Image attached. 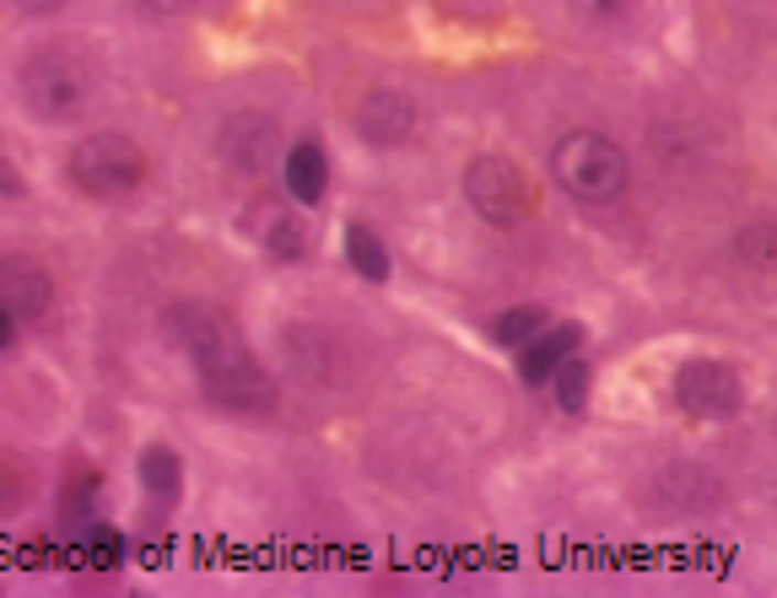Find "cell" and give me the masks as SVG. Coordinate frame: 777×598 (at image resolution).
<instances>
[{
    "mask_svg": "<svg viewBox=\"0 0 777 598\" xmlns=\"http://www.w3.org/2000/svg\"><path fill=\"white\" fill-rule=\"evenodd\" d=\"M11 340H17V318L0 307V350H11Z\"/></svg>",
    "mask_w": 777,
    "mask_h": 598,
    "instance_id": "23",
    "label": "cell"
},
{
    "mask_svg": "<svg viewBox=\"0 0 777 598\" xmlns=\"http://www.w3.org/2000/svg\"><path fill=\"white\" fill-rule=\"evenodd\" d=\"M33 491V480H28V469L17 464V458H0V512H17L22 501Z\"/></svg>",
    "mask_w": 777,
    "mask_h": 598,
    "instance_id": "17",
    "label": "cell"
},
{
    "mask_svg": "<svg viewBox=\"0 0 777 598\" xmlns=\"http://www.w3.org/2000/svg\"><path fill=\"white\" fill-rule=\"evenodd\" d=\"M540 324H546V313H540V307H514V313H503L492 329H497V346L518 350V346H529V340L540 335Z\"/></svg>",
    "mask_w": 777,
    "mask_h": 598,
    "instance_id": "16",
    "label": "cell"
},
{
    "mask_svg": "<svg viewBox=\"0 0 777 598\" xmlns=\"http://www.w3.org/2000/svg\"><path fill=\"white\" fill-rule=\"evenodd\" d=\"M740 253H751V264H767L773 259V227H751L740 238Z\"/></svg>",
    "mask_w": 777,
    "mask_h": 598,
    "instance_id": "20",
    "label": "cell"
},
{
    "mask_svg": "<svg viewBox=\"0 0 777 598\" xmlns=\"http://www.w3.org/2000/svg\"><path fill=\"white\" fill-rule=\"evenodd\" d=\"M551 167H557V178H562V189L578 199H616L626 189V151L611 141V135H594V130H578L568 135L557 156H551Z\"/></svg>",
    "mask_w": 777,
    "mask_h": 598,
    "instance_id": "4",
    "label": "cell"
},
{
    "mask_svg": "<svg viewBox=\"0 0 777 598\" xmlns=\"http://www.w3.org/2000/svg\"><path fill=\"white\" fill-rule=\"evenodd\" d=\"M357 130H363V141H373V146H400V141L416 130L411 98H406V93H395V87L367 93L363 108H357Z\"/></svg>",
    "mask_w": 777,
    "mask_h": 598,
    "instance_id": "10",
    "label": "cell"
},
{
    "mask_svg": "<svg viewBox=\"0 0 777 598\" xmlns=\"http://www.w3.org/2000/svg\"><path fill=\"white\" fill-rule=\"evenodd\" d=\"M675 404L686 415H734L745 404V372L729 367V361L697 356L675 372Z\"/></svg>",
    "mask_w": 777,
    "mask_h": 598,
    "instance_id": "6",
    "label": "cell"
},
{
    "mask_svg": "<svg viewBox=\"0 0 777 598\" xmlns=\"http://www.w3.org/2000/svg\"><path fill=\"white\" fill-rule=\"evenodd\" d=\"M119 555H125V540H119L114 529H93V540H87V561H93V566H119Z\"/></svg>",
    "mask_w": 777,
    "mask_h": 598,
    "instance_id": "19",
    "label": "cell"
},
{
    "mask_svg": "<svg viewBox=\"0 0 777 598\" xmlns=\"http://www.w3.org/2000/svg\"><path fill=\"white\" fill-rule=\"evenodd\" d=\"M346 259L363 270L367 281H389V249H384V238L363 227V221H352L346 227Z\"/></svg>",
    "mask_w": 777,
    "mask_h": 598,
    "instance_id": "13",
    "label": "cell"
},
{
    "mask_svg": "<svg viewBox=\"0 0 777 598\" xmlns=\"http://www.w3.org/2000/svg\"><path fill=\"white\" fill-rule=\"evenodd\" d=\"M179 480H184V464H179V453L168 443H152L141 453V486L152 497H179Z\"/></svg>",
    "mask_w": 777,
    "mask_h": 598,
    "instance_id": "14",
    "label": "cell"
},
{
    "mask_svg": "<svg viewBox=\"0 0 777 598\" xmlns=\"http://www.w3.org/2000/svg\"><path fill=\"white\" fill-rule=\"evenodd\" d=\"M0 307L17 324H44V313L54 307V281L50 270L28 253H6L0 259Z\"/></svg>",
    "mask_w": 777,
    "mask_h": 598,
    "instance_id": "9",
    "label": "cell"
},
{
    "mask_svg": "<svg viewBox=\"0 0 777 598\" xmlns=\"http://www.w3.org/2000/svg\"><path fill=\"white\" fill-rule=\"evenodd\" d=\"M0 195H22V178L11 173V162H0Z\"/></svg>",
    "mask_w": 777,
    "mask_h": 598,
    "instance_id": "22",
    "label": "cell"
},
{
    "mask_svg": "<svg viewBox=\"0 0 777 598\" xmlns=\"http://www.w3.org/2000/svg\"><path fill=\"white\" fill-rule=\"evenodd\" d=\"M222 162L233 167V173H270L276 167V156H281V130L265 119V113H233L227 124H222Z\"/></svg>",
    "mask_w": 777,
    "mask_h": 598,
    "instance_id": "8",
    "label": "cell"
},
{
    "mask_svg": "<svg viewBox=\"0 0 777 598\" xmlns=\"http://www.w3.org/2000/svg\"><path fill=\"white\" fill-rule=\"evenodd\" d=\"M324 189H330V162H324V151H319V141H298V146L287 151V195L309 210V205L324 199Z\"/></svg>",
    "mask_w": 777,
    "mask_h": 598,
    "instance_id": "12",
    "label": "cell"
},
{
    "mask_svg": "<svg viewBox=\"0 0 777 598\" xmlns=\"http://www.w3.org/2000/svg\"><path fill=\"white\" fill-rule=\"evenodd\" d=\"M162 329H168L173 346L195 361L211 404L238 410V415H259V410L276 404V383L265 378V367L249 356L244 335L233 329L227 313L201 307V302H179V307L162 318Z\"/></svg>",
    "mask_w": 777,
    "mask_h": 598,
    "instance_id": "1",
    "label": "cell"
},
{
    "mask_svg": "<svg viewBox=\"0 0 777 598\" xmlns=\"http://www.w3.org/2000/svg\"><path fill=\"white\" fill-rule=\"evenodd\" d=\"M141 178H147V156H141V146L130 135L104 130V135H87V141L71 146V184L82 195L125 199L141 189Z\"/></svg>",
    "mask_w": 777,
    "mask_h": 598,
    "instance_id": "3",
    "label": "cell"
},
{
    "mask_svg": "<svg viewBox=\"0 0 777 598\" xmlns=\"http://www.w3.org/2000/svg\"><path fill=\"white\" fill-rule=\"evenodd\" d=\"M249 238L270 259H287V264L309 259V249H313V227H309V216H303V205L298 199H281V195H259L249 205Z\"/></svg>",
    "mask_w": 777,
    "mask_h": 598,
    "instance_id": "7",
    "label": "cell"
},
{
    "mask_svg": "<svg viewBox=\"0 0 777 598\" xmlns=\"http://www.w3.org/2000/svg\"><path fill=\"white\" fill-rule=\"evenodd\" d=\"M17 93H22V108L33 113V119H50V124H65V119H76L93 93H98V70H93V59L76 50H65V44H44V50H33L22 59V70H17Z\"/></svg>",
    "mask_w": 777,
    "mask_h": 598,
    "instance_id": "2",
    "label": "cell"
},
{
    "mask_svg": "<svg viewBox=\"0 0 777 598\" xmlns=\"http://www.w3.org/2000/svg\"><path fill=\"white\" fill-rule=\"evenodd\" d=\"M578 346H583V329H578V324L546 329V335H535L529 346H518V372H524V383H546L568 356H578Z\"/></svg>",
    "mask_w": 777,
    "mask_h": 598,
    "instance_id": "11",
    "label": "cell"
},
{
    "mask_svg": "<svg viewBox=\"0 0 777 598\" xmlns=\"http://www.w3.org/2000/svg\"><path fill=\"white\" fill-rule=\"evenodd\" d=\"M141 11H152V17H179V11H190L195 0H136Z\"/></svg>",
    "mask_w": 777,
    "mask_h": 598,
    "instance_id": "21",
    "label": "cell"
},
{
    "mask_svg": "<svg viewBox=\"0 0 777 598\" xmlns=\"http://www.w3.org/2000/svg\"><path fill=\"white\" fill-rule=\"evenodd\" d=\"M546 383H551V394H557L562 410H583V404H589V383H594V372H589L578 356H568V361H562Z\"/></svg>",
    "mask_w": 777,
    "mask_h": 598,
    "instance_id": "15",
    "label": "cell"
},
{
    "mask_svg": "<svg viewBox=\"0 0 777 598\" xmlns=\"http://www.w3.org/2000/svg\"><path fill=\"white\" fill-rule=\"evenodd\" d=\"M17 6H28V11H60L65 0H17Z\"/></svg>",
    "mask_w": 777,
    "mask_h": 598,
    "instance_id": "24",
    "label": "cell"
},
{
    "mask_svg": "<svg viewBox=\"0 0 777 598\" xmlns=\"http://www.w3.org/2000/svg\"><path fill=\"white\" fill-rule=\"evenodd\" d=\"M583 17H594V22H605V28H622L637 17V0H572Z\"/></svg>",
    "mask_w": 777,
    "mask_h": 598,
    "instance_id": "18",
    "label": "cell"
},
{
    "mask_svg": "<svg viewBox=\"0 0 777 598\" xmlns=\"http://www.w3.org/2000/svg\"><path fill=\"white\" fill-rule=\"evenodd\" d=\"M465 195L475 205V216H486L492 227H514L529 216V189L518 178L514 162L503 156H475L465 167Z\"/></svg>",
    "mask_w": 777,
    "mask_h": 598,
    "instance_id": "5",
    "label": "cell"
}]
</instances>
